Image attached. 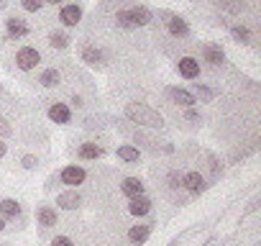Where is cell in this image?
Returning a JSON list of instances; mask_svg holds the SVG:
<instances>
[{
    "instance_id": "obj_1",
    "label": "cell",
    "mask_w": 261,
    "mask_h": 246,
    "mask_svg": "<svg viewBox=\"0 0 261 246\" xmlns=\"http://www.w3.org/2000/svg\"><path fill=\"white\" fill-rule=\"evenodd\" d=\"M125 118L139 123V126H149V129H162L164 126V118L144 103H128L125 105Z\"/></svg>"
},
{
    "instance_id": "obj_2",
    "label": "cell",
    "mask_w": 261,
    "mask_h": 246,
    "mask_svg": "<svg viewBox=\"0 0 261 246\" xmlns=\"http://www.w3.org/2000/svg\"><path fill=\"white\" fill-rule=\"evenodd\" d=\"M39 62H41V54H39V49H34V46H21V49L16 52V64H18V69H23V72L36 69Z\"/></svg>"
},
{
    "instance_id": "obj_3",
    "label": "cell",
    "mask_w": 261,
    "mask_h": 246,
    "mask_svg": "<svg viewBox=\"0 0 261 246\" xmlns=\"http://www.w3.org/2000/svg\"><path fill=\"white\" fill-rule=\"evenodd\" d=\"M167 97H169L174 105H182V108H192V105L197 103V97H195L192 92L182 90V87H167Z\"/></svg>"
},
{
    "instance_id": "obj_4",
    "label": "cell",
    "mask_w": 261,
    "mask_h": 246,
    "mask_svg": "<svg viewBox=\"0 0 261 246\" xmlns=\"http://www.w3.org/2000/svg\"><path fill=\"white\" fill-rule=\"evenodd\" d=\"M59 21L64 23V26H77L80 21H82V8L77 6V3H69V6H62V11H59Z\"/></svg>"
},
{
    "instance_id": "obj_5",
    "label": "cell",
    "mask_w": 261,
    "mask_h": 246,
    "mask_svg": "<svg viewBox=\"0 0 261 246\" xmlns=\"http://www.w3.org/2000/svg\"><path fill=\"white\" fill-rule=\"evenodd\" d=\"M177 72L185 77V80H197L200 77V62L195 57H182L179 64H177Z\"/></svg>"
},
{
    "instance_id": "obj_6",
    "label": "cell",
    "mask_w": 261,
    "mask_h": 246,
    "mask_svg": "<svg viewBox=\"0 0 261 246\" xmlns=\"http://www.w3.org/2000/svg\"><path fill=\"white\" fill-rule=\"evenodd\" d=\"M85 169L82 167H77V164H69V167H64L62 169V175H59V180L64 182V185H69V187H74V185H82L85 182Z\"/></svg>"
},
{
    "instance_id": "obj_7",
    "label": "cell",
    "mask_w": 261,
    "mask_h": 246,
    "mask_svg": "<svg viewBox=\"0 0 261 246\" xmlns=\"http://www.w3.org/2000/svg\"><path fill=\"white\" fill-rule=\"evenodd\" d=\"M167 31H169V36H174V39H185V36H190V26H187V21L179 18V16H169V21H167Z\"/></svg>"
},
{
    "instance_id": "obj_8",
    "label": "cell",
    "mask_w": 261,
    "mask_h": 246,
    "mask_svg": "<svg viewBox=\"0 0 261 246\" xmlns=\"http://www.w3.org/2000/svg\"><path fill=\"white\" fill-rule=\"evenodd\" d=\"M202 59H205L207 64L218 67V64L225 62V52H223L218 44H202Z\"/></svg>"
},
{
    "instance_id": "obj_9",
    "label": "cell",
    "mask_w": 261,
    "mask_h": 246,
    "mask_svg": "<svg viewBox=\"0 0 261 246\" xmlns=\"http://www.w3.org/2000/svg\"><path fill=\"white\" fill-rule=\"evenodd\" d=\"M80 57H82V62H87L90 67H100V64L105 62V54H102L97 46H92V44H85V46L80 49Z\"/></svg>"
},
{
    "instance_id": "obj_10",
    "label": "cell",
    "mask_w": 261,
    "mask_h": 246,
    "mask_svg": "<svg viewBox=\"0 0 261 246\" xmlns=\"http://www.w3.org/2000/svg\"><path fill=\"white\" fill-rule=\"evenodd\" d=\"M128 213L130 215H146V213H151V200L149 198H144V195H136V198H130V203H128Z\"/></svg>"
},
{
    "instance_id": "obj_11",
    "label": "cell",
    "mask_w": 261,
    "mask_h": 246,
    "mask_svg": "<svg viewBox=\"0 0 261 246\" xmlns=\"http://www.w3.org/2000/svg\"><path fill=\"white\" fill-rule=\"evenodd\" d=\"M49 118L54 123H69L72 120V110L64 105V103H51L49 105Z\"/></svg>"
},
{
    "instance_id": "obj_12",
    "label": "cell",
    "mask_w": 261,
    "mask_h": 246,
    "mask_svg": "<svg viewBox=\"0 0 261 246\" xmlns=\"http://www.w3.org/2000/svg\"><path fill=\"white\" fill-rule=\"evenodd\" d=\"M6 31H8V36H13V39H23V36H29V26H26V21H21V18H8L6 21Z\"/></svg>"
},
{
    "instance_id": "obj_13",
    "label": "cell",
    "mask_w": 261,
    "mask_h": 246,
    "mask_svg": "<svg viewBox=\"0 0 261 246\" xmlns=\"http://www.w3.org/2000/svg\"><path fill=\"white\" fill-rule=\"evenodd\" d=\"M120 192L128 195V198H136V195H144V182L139 177H125L123 185H120Z\"/></svg>"
},
{
    "instance_id": "obj_14",
    "label": "cell",
    "mask_w": 261,
    "mask_h": 246,
    "mask_svg": "<svg viewBox=\"0 0 261 246\" xmlns=\"http://www.w3.org/2000/svg\"><path fill=\"white\" fill-rule=\"evenodd\" d=\"M182 185H185L190 192H202V190H205V180H202L200 172H185Z\"/></svg>"
},
{
    "instance_id": "obj_15",
    "label": "cell",
    "mask_w": 261,
    "mask_h": 246,
    "mask_svg": "<svg viewBox=\"0 0 261 246\" xmlns=\"http://www.w3.org/2000/svg\"><path fill=\"white\" fill-rule=\"evenodd\" d=\"M149 233H151V223H139L128 231V241L130 243H144L149 238Z\"/></svg>"
},
{
    "instance_id": "obj_16",
    "label": "cell",
    "mask_w": 261,
    "mask_h": 246,
    "mask_svg": "<svg viewBox=\"0 0 261 246\" xmlns=\"http://www.w3.org/2000/svg\"><path fill=\"white\" fill-rule=\"evenodd\" d=\"M0 215H3V218H18L21 215V203L13 200V198L0 200Z\"/></svg>"
},
{
    "instance_id": "obj_17",
    "label": "cell",
    "mask_w": 261,
    "mask_h": 246,
    "mask_svg": "<svg viewBox=\"0 0 261 246\" xmlns=\"http://www.w3.org/2000/svg\"><path fill=\"white\" fill-rule=\"evenodd\" d=\"M36 220H39L44 228H51V226H57V210H54L51 205H41L39 213H36Z\"/></svg>"
},
{
    "instance_id": "obj_18",
    "label": "cell",
    "mask_w": 261,
    "mask_h": 246,
    "mask_svg": "<svg viewBox=\"0 0 261 246\" xmlns=\"http://www.w3.org/2000/svg\"><path fill=\"white\" fill-rule=\"evenodd\" d=\"M80 203H82V198H80L74 190H72V192H62V195L57 198V205H59V208H64V210H74Z\"/></svg>"
},
{
    "instance_id": "obj_19",
    "label": "cell",
    "mask_w": 261,
    "mask_h": 246,
    "mask_svg": "<svg viewBox=\"0 0 261 246\" xmlns=\"http://www.w3.org/2000/svg\"><path fill=\"white\" fill-rule=\"evenodd\" d=\"M105 154V149L102 146H97V144H82L80 146V152H77V157L80 159H100Z\"/></svg>"
},
{
    "instance_id": "obj_20",
    "label": "cell",
    "mask_w": 261,
    "mask_h": 246,
    "mask_svg": "<svg viewBox=\"0 0 261 246\" xmlns=\"http://www.w3.org/2000/svg\"><path fill=\"white\" fill-rule=\"evenodd\" d=\"M130 16H134L136 29H139V26H146V23L151 21V11H149L146 6H134V8H130Z\"/></svg>"
},
{
    "instance_id": "obj_21",
    "label": "cell",
    "mask_w": 261,
    "mask_h": 246,
    "mask_svg": "<svg viewBox=\"0 0 261 246\" xmlns=\"http://www.w3.org/2000/svg\"><path fill=\"white\" fill-rule=\"evenodd\" d=\"M139 157H141V152H139L136 146H130V144H125V146H120V149H118V159H123L125 164L139 162Z\"/></svg>"
},
{
    "instance_id": "obj_22",
    "label": "cell",
    "mask_w": 261,
    "mask_h": 246,
    "mask_svg": "<svg viewBox=\"0 0 261 246\" xmlns=\"http://www.w3.org/2000/svg\"><path fill=\"white\" fill-rule=\"evenodd\" d=\"M59 80H62V75H59L54 67H51V69H44V72L39 75V82H41L44 87H57Z\"/></svg>"
},
{
    "instance_id": "obj_23",
    "label": "cell",
    "mask_w": 261,
    "mask_h": 246,
    "mask_svg": "<svg viewBox=\"0 0 261 246\" xmlns=\"http://www.w3.org/2000/svg\"><path fill=\"white\" fill-rule=\"evenodd\" d=\"M230 36H233L238 44H251V31H248V26H233V29H230Z\"/></svg>"
},
{
    "instance_id": "obj_24",
    "label": "cell",
    "mask_w": 261,
    "mask_h": 246,
    "mask_svg": "<svg viewBox=\"0 0 261 246\" xmlns=\"http://www.w3.org/2000/svg\"><path fill=\"white\" fill-rule=\"evenodd\" d=\"M218 6L225 8L228 13H243V11H246V3H243V0H218Z\"/></svg>"
},
{
    "instance_id": "obj_25",
    "label": "cell",
    "mask_w": 261,
    "mask_h": 246,
    "mask_svg": "<svg viewBox=\"0 0 261 246\" xmlns=\"http://www.w3.org/2000/svg\"><path fill=\"white\" fill-rule=\"evenodd\" d=\"M49 46H51V49H67V46H69V39H67L64 34L54 31V34H49Z\"/></svg>"
},
{
    "instance_id": "obj_26",
    "label": "cell",
    "mask_w": 261,
    "mask_h": 246,
    "mask_svg": "<svg viewBox=\"0 0 261 246\" xmlns=\"http://www.w3.org/2000/svg\"><path fill=\"white\" fill-rule=\"evenodd\" d=\"M195 95H197V97H200L202 103H210V100L215 97V92H213L210 87H205V85H200V82L195 85Z\"/></svg>"
},
{
    "instance_id": "obj_27",
    "label": "cell",
    "mask_w": 261,
    "mask_h": 246,
    "mask_svg": "<svg viewBox=\"0 0 261 246\" xmlns=\"http://www.w3.org/2000/svg\"><path fill=\"white\" fill-rule=\"evenodd\" d=\"M21 6H23V11H29V13H39L41 6H44V0H21Z\"/></svg>"
},
{
    "instance_id": "obj_28",
    "label": "cell",
    "mask_w": 261,
    "mask_h": 246,
    "mask_svg": "<svg viewBox=\"0 0 261 246\" xmlns=\"http://www.w3.org/2000/svg\"><path fill=\"white\" fill-rule=\"evenodd\" d=\"M51 246H74V243H72L69 236H57V238L51 241Z\"/></svg>"
},
{
    "instance_id": "obj_29",
    "label": "cell",
    "mask_w": 261,
    "mask_h": 246,
    "mask_svg": "<svg viewBox=\"0 0 261 246\" xmlns=\"http://www.w3.org/2000/svg\"><path fill=\"white\" fill-rule=\"evenodd\" d=\"M0 134H3V136H11V126H8V120H6L3 115H0Z\"/></svg>"
},
{
    "instance_id": "obj_30",
    "label": "cell",
    "mask_w": 261,
    "mask_h": 246,
    "mask_svg": "<svg viewBox=\"0 0 261 246\" xmlns=\"http://www.w3.org/2000/svg\"><path fill=\"white\" fill-rule=\"evenodd\" d=\"M23 167L26 169H34L36 167V157H23Z\"/></svg>"
},
{
    "instance_id": "obj_31",
    "label": "cell",
    "mask_w": 261,
    "mask_h": 246,
    "mask_svg": "<svg viewBox=\"0 0 261 246\" xmlns=\"http://www.w3.org/2000/svg\"><path fill=\"white\" fill-rule=\"evenodd\" d=\"M187 120H200V113L197 110H187Z\"/></svg>"
},
{
    "instance_id": "obj_32",
    "label": "cell",
    "mask_w": 261,
    "mask_h": 246,
    "mask_svg": "<svg viewBox=\"0 0 261 246\" xmlns=\"http://www.w3.org/2000/svg\"><path fill=\"white\" fill-rule=\"evenodd\" d=\"M3 157H6V144L0 141V159H3Z\"/></svg>"
},
{
    "instance_id": "obj_33",
    "label": "cell",
    "mask_w": 261,
    "mask_h": 246,
    "mask_svg": "<svg viewBox=\"0 0 261 246\" xmlns=\"http://www.w3.org/2000/svg\"><path fill=\"white\" fill-rule=\"evenodd\" d=\"M44 3H51V6H59V3H64V0H44Z\"/></svg>"
},
{
    "instance_id": "obj_34",
    "label": "cell",
    "mask_w": 261,
    "mask_h": 246,
    "mask_svg": "<svg viewBox=\"0 0 261 246\" xmlns=\"http://www.w3.org/2000/svg\"><path fill=\"white\" fill-rule=\"evenodd\" d=\"M3 228H6V220H3V215H0V233H3Z\"/></svg>"
},
{
    "instance_id": "obj_35",
    "label": "cell",
    "mask_w": 261,
    "mask_h": 246,
    "mask_svg": "<svg viewBox=\"0 0 261 246\" xmlns=\"http://www.w3.org/2000/svg\"><path fill=\"white\" fill-rule=\"evenodd\" d=\"M0 3H3V0H0Z\"/></svg>"
}]
</instances>
